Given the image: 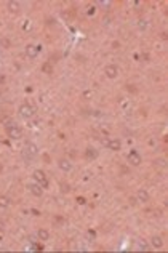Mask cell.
<instances>
[{
	"label": "cell",
	"mask_w": 168,
	"mask_h": 253,
	"mask_svg": "<svg viewBox=\"0 0 168 253\" xmlns=\"http://www.w3.org/2000/svg\"><path fill=\"white\" fill-rule=\"evenodd\" d=\"M37 154H39V147L34 144V143H26V144H24V147H23V157H24L26 160L35 159Z\"/></svg>",
	"instance_id": "obj_1"
},
{
	"label": "cell",
	"mask_w": 168,
	"mask_h": 253,
	"mask_svg": "<svg viewBox=\"0 0 168 253\" xmlns=\"http://www.w3.org/2000/svg\"><path fill=\"white\" fill-rule=\"evenodd\" d=\"M6 128V135H8L11 139H21V136H23V130H21V126H18L15 122H13L11 125L5 126Z\"/></svg>",
	"instance_id": "obj_2"
},
{
	"label": "cell",
	"mask_w": 168,
	"mask_h": 253,
	"mask_svg": "<svg viewBox=\"0 0 168 253\" xmlns=\"http://www.w3.org/2000/svg\"><path fill=\"white\" fill-rule=\"evenodd\" d=\"M19 114H21V117H24V119H32L34 114H35V108L31 106V104H27V103H24V104H21V106H19Z\"/></svg>",
	"instance_id": "obj_3"
},
{
	"label": "cell",
	"mask_w": 168,
	"mask_h": 253,
	"mask_svg": "<svg viewBox=\"0 0 168 253\" xmlns=\"http://www.w3.org/2000/svg\"><path fill=\"white\" fill-rule=\"evenodd\" d=\"M32 178L37 181V184H40L42 187H48V184H50V183H48V179H47V176H45V173L42 172V170H35L32 173Z\"/></svg>",
	"instance_id": "obj_4"
},
{
	"label": "cell",
	"mask_w": 168,
	"mask_h": 253,
	"mask_svg": "<svg viewBox=\"0 0 168 253\" xmlns=\"http://www.w3.org/2000/svg\"><path fill=\"white\" fill-rule=\"evenodd\" d=\"M40 50H42L40 45H27L26 47V56H29V58L34 59V58H37V56H39Z\"/></svg>",
	"instance_id": "obj_5"
},
{
	"label": "cell",
	"mask_w": 168,
	"mask_h": 253,
	"mask_svg": "<svg viewBox=\"0 0 168 253\" xmlns=\"http://www.w3.org/2000/svg\"><path fill=\"white\" fill-rule=\"evenodd\" d=\"M128 162L131 164V165H141V154H139L138 151H135V149H133V151H130L128 152Z\"/></svg>",
	"instance_id": "obj_6"
},
{
	"label": "cell",
	"mask_w": 168,
	"mask_h": 253,
	"mask_svg": "<svg viewBox=\"0 0 168 253\" xmlns=\"http://www.w3.org/2000/svg\"><path fill=\"white\" fill-rule=\"evenodd\" d=\"M104 74H106L109 79H115V77L118 75V67L115 64H109L104 67Z\"/></svg>",
	"instance_id": "obj_7"
},
{
	"label": "cell",
	"mask_w": 168,
	"mask_h": 253,
	"mask_svg": "<svg viewBox=\"0 0 168 253\" xmlns=\"http://www.w3.org/2000/svg\"><path fill=\"white\" fill-rule=\"evenodd\" d=\"M27 189H29L31 194L35 195V197H42V194H43V187H42L40 184H29Z\"/></svg>",
	"instance_id": "obj_8"
},
{
	"label": "cell",
	"mask_w": 168,
	"mask_h": 253,
	"mask_svg": "<svg viewBox=\"0 0 168 253\" xmlns=\"http://www.w3.org/2000/svg\"><path fill=\"white\" fill-rule=\"evenodd\" d=\"M106 146L109 147L110 151H120L122 143H120V139H107V141H106Z\"/></svg>",
	"instance_id": "obj_9"
},
{
	"label": "cell",
	"mask_w": 168,
	"mask_h": 253,
	"mask_svg": "<svg viewBox=\"0 0 168 253\" xmlns=\"http://www.w3.org/2000/svg\"><path fill=\"white\" fill-rule=\"evenodd\" d=\"M6 6H8V11L10 13H15V15H18V13L21 11V6L18 2H15V0H10L8 3H6Z\"/></svg>",
	"instance_id": "obj_10"
},
{
	"label": "cell",
	"mask_w": 168,
	"mask_h": 253,
	"mask_svg": "<svg viewBox=\"0 0 168 253\" xmlns=\"http://www.w3.org/2000/svg\"><path fill=\"white\" fill-rule=\"evenodd\" d=\"M85 159H87V160H95V159H98V151L95 149V147H87V151H85Z\"/></svg>",
	"instance_id": "obj_11"
},
{
	"label": "cell",
	"mask_w": 168,
	"mask_h": 253,
	"mask_svg": "<svg viewBox=\"0 0 168 253\" xmlns=\"http://www.w3.org/2000/svg\"><path fill=\"white\" fill-rule=\"evenodd\" d=\"M136 199L139 202H147L149 200V192L146 191V189H139V191L136 192Z\"/></svg>",
	"instance_id": "obj_12"
},
{
	"label": "cell",
	"mask_w": 168,
	"mask_h": 253,
	"mask_svg": "<svg viewBox=\"0 0 168 253\" xmlns=\"http://www.w3.org/2000/svg\"><path fill=\"white\" fill-rule=\"evenodd\" d=\"M58 164H59V168H61L62 172H71V170H72L71 162H69V160H66V159H61Z\"/></svg>",
	"instance_id": "obj_13"
},
{
	"label": "cell",
	"mask_w": 168,
	"mask_h": 253,
	"mask_svg": "<svg viewBox=\"0 0 168 253\" xmlns=\"http://www.w3.org/2000/svg\"><path fill=\"white\" fill-rule=\"evenodd\" d=\"M151 244H152V247H155V248H162L163 247V240H162V237H159V236H152Z\"/></svg>",
	"instance_id": "obj_14"
},
{
	"label": "cell",
	"mask_w": 168,
	"mask_h": 253,
	"mask_svg": "<svg viewBox=\"0 0 168 253\" xmlns=\"http://www.w3.org/2000/svg\"><path fill=\"white\" fill-rule=\"evenodd\" d=\"M37 237L40 239V240L47 242L48 239H50V232H48L47 229H39V231H37Z\"/></svg>",
	"instance_id": "obj_15"
},
{
	"label": "cell",
	"mask_w": 168,
	"mask_h": 253,
	"mask_svg": "<svg viewBox=\"0 0 168 253\" xmlns=\"http://www.w3.org/2000/svg\"><path fill=\"white\" fill-rule=\"evenodd\" d=\"M11 203L10 197H6V195H0V208H6Z\"/></svg>",
	"instance_id": "obj_16"
},
{
	"label": "cell",
	"mask_w": 168,
	"mask_h": 253,
	"mask_svg": "<svg viewBox=\"0 0 168 253\" xmlns=\"http://www.w3.org/2000/svg\"><path fill=\"white\" fill-rule=\"evenodd\" d=\"M42 71H43L45 74H48V75H51V74H53V66H51V62H43V66H42Z\"/></svg>",
	"instance_id": "obj_17"
},
{
	"label": "cell",
	"mask_w": 168,
	"mask_h": 253,
	"mask_svg": "<svg viewBox=\"0 0 168 253\" xmlns=\"http://www.w3.org/2000/svg\"><path fill=\"white\" fill-rule=\"evenodd\" d=\"M59 187H61V192L62 194H69V192H71V186H69L67 183H61Z\"/></svg>",
	"instance_id": "obj_18"
},
{
	"label": "cell",
	"mask_w": 168,
	"mask_h": 253,
	"mask_svg": "<svg viewBox=\"0 0 168 253\" xmlns=\"http://www.w3.org/2000/svg\"><path fill=\"white\" fill-rule=\"evenodd\" d=\"M0 122H2V123H3L5 126H8V125H11V123H13V120H11V119H10V117H6V115H5V117H2V119H0Z\"/></svg>",
	"instance_id": "obj_19"
},
{
	"label": "cell",
	"mask_w": 168,
	"mask_h": 253,
	"mask_svg": "<svg viewBox=\"0 0 168 253\" xmlns=\"http://www.w3.org/2000/svg\"><path fill=\"white\" fill-rule=\"evenodd\" d=\"M138 245H139V248H141V250H147V248H149L144 239H139V240H138Z\"/></svg>",
	"instance_id": "obj_20"
},
{
	"label": "cell",
	"mask_w": 168,
	"mask_h": 253,
	"mask_svg": "<svg viewBox=\"0 0 168 253\" xmlns=\"http://www.w3.org/2000/svg\"><path fill=\"white\" fill-rule=\"evenodd\" d=\"M155 165H159V167H165L166 165V160H163V159H157L155 162H154Z\"/></svg>",
	"instance_id": "obj_21"
},
{
	"label": "cell",
	"mask_w": 168,
	"mask_h": 253,
	"mask_svg": "<svg viewBox=\"0 0 168 253\" xmlns=\"http://www.w3.org/2000/svg\"><path fill=\"white\" fill-rule=\"evenodd\" d=\"M95 11H96V10H95V6H91V8H88L87 13H88V16H93V15H95Z\"/></svg>",
	"instance_id": "obj_22"
},
{
	"label": "cell",
	"mask_w": 168,
	"mask_h": 253,
	"mask_svg": "<svg viewBox=\"0 0 168 253\" xmlns=\"http://www.w3.org/2000/svg\"><path fill=\"white\" fill-rule=\"evenodd\" d=\"M139 29H146V21H139Z\"/></svg>",
	"instance_id": "obj_23"
},
{
	"label": "cell",
	"mask_w": 168,
	"mask_h": 253,
	"mask_svg": "<svg viewBox=\"0 0 168 253\" xmlns=\"http://www.w3.org/2000/svg\"><path fill=\"white\" fill-rule=\"evenodd\" d=\"M87 237H88V239H95V232H93V231H91V232H88Z\"/></svg>",
	"instance_id": "obj_24"
},
{
	"label": "cell",
	"mask_w": 168,
	"mask_h": 253,
	"mask_svg": "<svg viewBox=\"0 0 168 253\" xmlns=\"http://www.w3.org/2000/svg\"><path fill=\"white\" fill-rule=\"evenodd\" d=\"M0 231H5V223L0 221Z\"/></svg>",
	"instance_id": "obj_25"
},
{
	"label": "cell",
	"mask_w": 168,
	"mask_h": 253,
	"mask_svg": "<svg viewBox=\"0 0 168 253\" xmlns=\"http://www.w3.org/2000/svg\"><path fill=\"white\" fill-rule=\"evenodd\" d=\"M83 96H85V98H90V96H91V93H90V91H85V93H83Z\"/></svg>",
	"instance_id": "obj_26"
},
{
	"label": "cell",
	"mask_w": 168,
	"mask_h": 253,
	"mask_svg": "<svg viewBox=\"0 0 168 253\" xmlns=\"http://www.w3.org/2000/svg\"><path fill=\"white\" fill-rule=\"evenodd\" d=\"M3 82H5V75L0 74V83H3Z\"/></svg>",
	"instance_id": "obj_27"
}]
</instances>
